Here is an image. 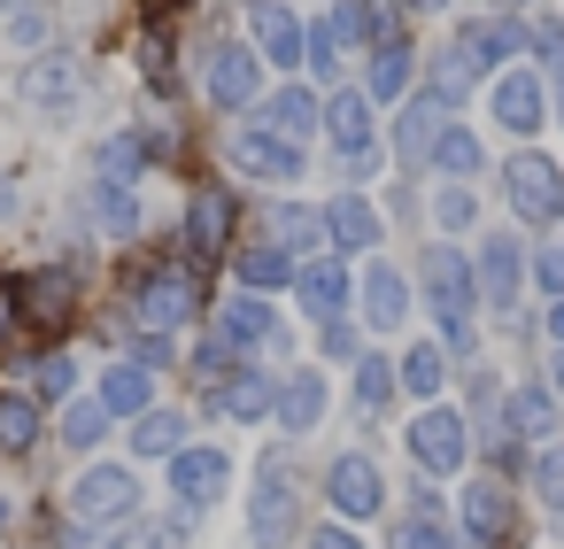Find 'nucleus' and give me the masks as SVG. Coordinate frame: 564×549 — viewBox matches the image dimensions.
<instances>
[{"mask_svg":"<svg viewBox=\"0 0 564 549\" xmlns=\"http://www.w3.org/2000/svg\"><path fill=\"white\" fill-rule=\"evenodd\" d=\"M294 534H302L294 464H286V456H263V472H256V510H248V541H256V549H286Z\"/></svg>","mask_w":564,"mask_h":549,"instance_id":"nucleus-1","label":"nucleus"},{"mask_svg":"<svg viewBox=\"0 0 564 549\" xmlns=\"http://www.w3.org/2000/svg\"><path fill=\"white\" fill-rule=\"evenodd\" d=\"M502 194H510V209L525 217V225H556L564 217V171L549 163V155H510L502 163Z\"/></svg>","mask_w":564,"mask_h":549,"instance_id":"nucleus-2","label":"nucleus"},{"mask_svg":"<svg viewBox=\"0 0 564 549\" xmlns=\"http://www.w3.org/2000/svg\"><path fill=\"white\" fill-rule=\"evenodd\" d=\"M194 310H202V287H194V271H178V263L148 271V279H140V294H132L140 333H171V325H186Z\"/></svg>","mask_w":564,"mask_h":549,"instance_id":"nucleus-3","label":"nucleus"},{"mask_svg":"<svg viewBox=\"0 0 564 549\" xmlns=\"http://www.w3.org/2000/svg\"><path fill=\"white\" fill-rule=\"evenodd\" d=\"M132 503H140L132 464H94V472L70 487V518H86V526H124V518H132Z\"/></svg>","mask_w":564,"mask_h":549,"instance_id":"nucleus-4","label":"nucleus"},{"mask_svg":"<svg viewBox=\"0 0 564 549\" xmlns=\"http://www.w3.org/2000/svg\"><path fill=\"white\" fill-rule=\"evenodd\" d=\"M325 140L340 148V163H348V171H371V163H379L371 94H333V101H325Z\"/></svg>","mask_w":564,"mask_h":549,"instance_id":"nucleus-5","label":"nucleus"},{"mask_svg":"<svg viewBox=\"0 0 564 549\" xmlns=\"http://www.w3.org/2000/svg\"><path fill=\"white\" fill-rule=\"evenodd\" d=\"M410 456H417L425 472H464V456H471V426H464L448 402H433V410L410 426Z\"/></svg>","mask_w":564,"mask_h":549,"instance_id":"nucleus-6","label":"nucleus"},{"mask_svg":"<svg viewBox=\"0 0 564 549\" xmlns=\"http://www.w3.org/2000/svg\"><path fill=\"white\" fill-rule=\"evenodd\" d=\"M425 294H433L441 325H464V317L479 310V279H471L464 248H433V256H425Z\"/></svg>","mask_w":564,"mask_h":549,"instance_id":"nucleus-7","label":"nucleus"},{"mask_svg":"<svg viewBox=\"0 0 564 549\" xmlns=\"http://www.w3.org/2000/svg\"><path fill=\"white\" fill-rule=\"evenodd\" d=\"M518 47H525V32H518L510 17H487V24H464V32H456L448 63H456L464 78H487V71H495V63H510Z\"/></svg>","mask_w":564,"mask_h":549,"instance_id":"nucleus-8","label":"nucleus"},{"mask_svg":"<svg viewBox=\"0 0 564 549\" xmlns=\"http://www.w3.org/2000/svg\"><path fill=\"white\" fill-rule=\"evenodd\" d=\"M232 163L256 171V179H271V186H294V179H302V140L256 125V132H232Z\"/></svg>","mask_w":564,"mask_h":549,"instance_id":"nucleus-9","label":"nucleus"},{"mask_svg":"<svg viewBox=\"0 0 564 549\" xmlns=\"http://www.w3.org/2000/svg\"><path fill=\"white\" fill-rule=\"evenodd\" d=\"M225 487H232V456H225V449H178V456H171V495H178L186 510H209Z\"/></svg>","mask_w":564,"mask_h":549,"instance_id":"nucleus-10","label":"nucleus"},{"mask_svg":"<svg viewBox=\"0 0 564 549\" xmlns=\"http://www.w3.org/2000/svg\"><path fill=\"white\" fill-rule=\"evenodd\" d=\"M325 495H333V510H340V518H371V510L387 503V480H379V464H371L364 449H348V456H333Z\"/></svg>","mask_w":564,"mask_h":549,"instance_id":"nucleus-11","label":"nucleus"},{"mask_svg":"<svg viewBox=\"0 0 564 549\" xmlns=\"http://www.w3.org/2000/svg\"><path fill=\"white\" fill-rule=\"evenodd\" d=\"M17 101L40 109V117H63V109L78 101V63H70V55H40V63H24Z\"/></svg>","mask_w":564,"mask_h":549,"instance_id":"nucleus-12","label":"nucleus"},{"mask_svg":"<svg viewBox=\"0 0 564 549\" xmlns=\"http://www.w3.org/2000/svg\"><path fill=\"white\" fill-rule=\"evenodd\" d=\"M256 86H263L256 47H217L209 55V101L217 109H256Z\"/></svg>","mask_w":564,"mask_h":549,"instance_id":"nucleus-13","label":"nucleus"},{"mask_svg":"<svg viewBox=\"0 0 564 549\" xmlns=\"http://www.w3.org/2000/svg\"><path fill=\"white\" fill-rule=\"evenodd\" d=\"M232 217H240V209H232L225 186H194V202H186V248H194V256H217V248L232 240Z\"/></svg>","mask_w":564,"mask_h":549,"instance_id":"nucleus-14","label":"nucleus"},{"mask_svg":"<svg viewBox=\"0 0 564 549\" xmlns=\"http://www.w3.org/2000/svg\"><path fill=\"white\" fill-rule=\"evenodd\" d=\"M541 117H549L541 78H533V71H502V78H495V125H502V132H541Z\"/></svg>","mask_w":564,"mask_h":549,"instance_id":"nucleus-15","label":"nucleus"},{"mask_svg":"<svg viewBox=\"0 0 564 549\" xmlns=\"http://www.w3.org/2000/svg\"><path fill=\"white\" fill-rule=\"evenodd\" d=\"M294 294H302L310 317H340V310L356 302V279H348L340 263H294Z\"/></svg>","mask_w":564,"mask_h":549,"instance_id":"nucleus-16","label":"nucleus"},{"mask_svg":"<svg viewBox=\"0 0 564 549\" xmlns=\"http://www.w3.org/2000/svg\"><path fill=\"white\" fill-rule=\"evenodd\" d=\"M356 302H364V325H379V333L410 317V287H402L394 263H371V271L356 279Z\"/></svg>","mask_w":564,"mask_h":549,"instance_id":"nucleus-17","label":"nucleus"},{"mask_svg":"<svg viewBox=\"0 0 564 549\" xmlns=\"http://www.w3.org/2000/svg\"><path fill=\"white\" fill-rule=\"evenodd\" d=\"M17 310H24L32 325H70V271L47 263V271H32V279H17Z\"/></svg>","mask_w":564,"mask_h":549,"instance_id":"nucleus-18","label":"nucleus"},{"mask_svg":"<svg viewBox=\"0 0 564 549\" xmlns=\"http://www.w3.org/2000/svg\"><path fill=\"white\" fill-rule=\"evenodd\" d=\"M271 418H279L286 433H317V418H325V372H286Z\"/></svg>","mask_w":564,"mask_h":549,"instance_id":"nucleus-19","label":"nucleus"},{"mask_svg":"<svg viewBox=\"0 0 564 549\" xmlns=\"http://www.w3.org/2000/svg\"><path fill=\"white\" fill-rule=\"evenodd\" d=\"M248 9H256V55H263V63H279V71H294V63H302V32H310V24H294L279 0H248Z\"/></svg>","mask_w":564,"mask_h":549,"instance_id":"nucleus-20","label":"nucleus"},{"mask_svg":"<svg viewBox=\"0 0 564 549\" xmlns=\"http://www.w3.org/2000/svg\"><path fill=\"white\" fill-rule=\"evenodd\" d=\"M471 279H479V302L510 310V302H518V279H525V256H518V240H487Z\"/></svg>","mask_w":564,"mask_h":549,"instance_id":"nucleus-21","label":"nucleus"},{"mask_svg":"<svg viewBox=\"0 0 564 549\" xmlns=\"http://www.w3.org/2000/svg\"><path fill=\"white\" fill-rule=\"evenodd\" d=\"M217 333H225L232 348H263V341H279V317H271V302H263V294H248V287H240V294L217 310Z\"/></svg>","mask_w":564,"mask_h":549,"instance_id":"nucleus-22","label":"nucleus"},{"mask_svg":"<svg viewBox=\"0 0 564 549\" xmlns=\"http://www.w3.org/2000/svg\"><path fill=\"white\" fill-rule=\"evenodd\" d=\"M410 71H417V55H410L402 40H379V47L364 55V94H371V101H402V94H410Z\"/></svg>","mask_w":564,"mask_h":549,"instance_id":"nucleus-23","label":"nucleus"},{"mask_svg":"<svg viewBox=\"0 0 564 549\" xmlns=\"http://www.w3.org/2000/svg\"><path fill=\"white\" fill-rule=\"evenodd\" d=\"M325 240L348 248V256H356V248H379V217H371V202H364V194H333V202H325Z\"/></svg>","mask_w":564,"mask_h":549,"instance_id":"nucleus-24","label":"nucleus"},{"mask_svg":"<svg viewBox=\"0 0 564 549\" xmlns=\"http://www.w3.org/2000/svg\"><path fill=\"white\" fill-rule=\"evenodd\" d=\"M464 526H471V541H487V549H502V541H510V495H502L495 480H479V487H464Z\"/></svg>","mask_w":564,"mask_h":549,"instance_id":"nucleus-25","label":"nucleus"},{"mask_svg":"<svg viewBox=\"0 0 564 549\" xmlns=\"http://www.w3.org/2000/svg\"><path fill=\"white\" fill-rule=\"evenodd\" d=\"M263 125H271V132H286V140H310V132L325 125V109H317V94H310V86H286V94H271V101H263Z\"/></svg>","mask_w":564,"mask_h":549,"instance_id":"nucleus-26","label":"nucleus"},{"mask_svg":"<svg viewBox=\"0 0 564 549\" xmlns=\"http://www.w3.org/2000/svg\"><path fill=\"white\" fill-rule=\"evenodd\" d=\"M217 402H225V418H240V426H256V418H271V402H279V387H271V379H263V372L248 364V372H232V379H225V395H217Z\"/></svg>","mask_w":564,"mask_h":549,"instance_id":"nucleus-27","label":"nucleus"},{"mask_svg":"<svg viewBox=\"0 0 564 549\" xmlns=\"http://www.w3.org/2000/svg\"><path fill=\"white\" fill-rule=\"evenodd\" d=\"M502 426H510V433H525V441L556 433V395H541V387H510V402H502Z\"/></svg>","mask_w":564,"mask_h":549,"instance_id":"nucleus-28","label":"nucleus"},{"mask_svg":"<svg viewBox=\"0 0 564 549\" xmlns=\"http://www.w3.org/2000/svg\"><path fill=\"white\" fill-rule=\"evenodd\" d=\"M441 125H448V117H441V101L425 94V101H410V109H402V132H394V148H402L410 163H425V155H433V140H441Z\"/></svg>","mask_w":564,"mask_h":549,"instance_id":"nucleus-29","label":"nucleus"},{"mask_svg":"<svg viewBox=\"0 0 564 549\" xmlns=\"http://www.w3.org/2000/svg\"><path fill=\"white\" fill-rule=\"evenodd\" d=\"M232 271H240V287H248V294H271V287H286V279H294V256H286V248H240V256H232Z\"/></svg>","mask_w":564,"mask_h":549,"instance_id":"nucleus-30","label":"nucleus"},{"mask_svg":"<svg viewBox=\"0 0 564 549\" xmlns=\"http://www.w3.org/2000/svg\"><path fill=\"white\" fill-rule=\"evenodd\" d=\"M132 449L140 456H178L186 449V418L178 410H140L132 418Z\"/></svg>","mask_w":564,"mask_h":549,"instance_id":"nucleus-31","label":"nucleus"},{"mask_svg":"<svg viewBox=\"0 0 564 549\" xmlns=\"http://www.w3.org/2000/svg\"><path fill=\"white\" fill-rule=\"evenodd\" d=\"M394 372H402V387H410V395H425V402H433V395H441V379H448V348H441V341H417Z\"/></svg>","mask_w":564,"mask_h":549,"instance_id":"nucleus-32","label":"nucleus"},{"mask_svg":"<svg viewBox=\"0 0 564 549\" xmlns=\"http://www.w3.org/2000/svg\"><path fill=\"white\" fill-rule=\"evenodd\" d=\"M40 441V395H0V449L24 456Z\"/></svg>","mask_w":564,"mask_h":549,"instance_id":"nucleus-33","label":"nucleus"},{"mask_svg":"<svg viewBox=\"0 0 564 549\" xmlns=\"http://www.w3.org/2000/svg\"><path fill=\"white\" fill-rule=\"evenodd\" d=\"M433 171H448V179H471L487 155H479V140L464 132V125H441V140H433V155H425Z\"/></svg>","mask_w":564,"mask_h":549,"instance_id":"nucleus-34","label":"nucleus"},{"mask_svg":"<svg viewBox=\"0 0 564 549\" xmlns=\"http://www.w3.org/2000/svg\"><path fill=\"white\" fill-rule=\"evenodd\" d=\"M94 209H101V225H109L117 240H132V225H140V194H132L124 179H94Z\"/></svg>","mask_w":564,"mask_h":549,"instance_id":"nucleus-35","label":"nucleus"},{"mask_svg":"<svg viewBox=\"0 0 564 549\" xmlns=\"http://www.w3.org/2000/svg\"><path fill=\"white\" fill-rule=\"evenodd\" d=\"M101 402H109V418H117V410H132V418H140V410H148V364H132V356H124L117 372H101Z\"/></svg>","mask_w":564,"mask_h":549,"instance_id":"nucleus-36","label":"nucleus"},{"mask_svg":"<svg viewBox=\"0 0 564 549\" xmlns=\"http://www.w3.org/2000/svg\"><path fill=\"white\" fill-rule=\"evenodd\" d=\"M394 387H402V372H394L387 356H364V364H356V402H364V410H387Z\"/></svg>","mask_w":564,"mask_h":549,"instance_id":"nucleus-37","label":"nucleus"},{"mask_svg":"<svg viewBox=\"0 0 564 549\" xmlns=\"http://www.w3.org/2000/svg\"><path fill=\"white\" fill-rule=\"evenodd\" d=\"M101 433H109V402H101V395H94V402H70V410H63V441H70V449H94Z\"/></svg>","mask_w":564,"mask_h":549,"instance_id":"nucleus-38","label":"nucleus"},{"mask_svg":"<svg viewBox=\"0 0 564 549\" xmlns=\"http://www.w3.org/2000/svg\"><path fill=\"white\" fill-rule=\"evenodd\" d=\"M271 233H279L286 256H294V248H317V240H325V217H317V209H271Z\"/></svg>","mask_w":564,"mask_h":549,"instance_id":"nucleus-39","label":"nucleus"},{"mask_svg":"<svg viewBox=\"0 0 564 549\" xmlns=\"http://www.w3.org/2000/svg\"><path fill=\"white\" fill-rule=\"evenodd\" d=\"M387 549H456V534H448L433 510H417V518H402V526H394V541H387Z\"/></svg>","mask_w":564,"mask_h":549,"instance_id":"nucleus-40","label":"nucleus"},{"mask_svg":"<svg viewBox=\"0 0 564 549\" xmlns=\"http://www.w3.org/2000/svg\"><path fill=\"white\" fill-rule=\"evenodd\" d=\"M140 163H148V148H140L132 132H117V140L101 148V179H124V186H132V179H140Z\"/></svg>","mask_w":564,"mask_h":549,"instance_id":"nucleus-41","label":"nucleus"},{"mask_svg":"<svg viewBox=\"0 0 564 549\" xmlns=\"http://www.w3.org/2000/svg\"><path fill=\"white\" fill-rule=\"evenodd\" d=\"M533 495L564 518V449H541V456H533Z\"/></svg>","mask_w":564,"mask_h":549,"instance_id":"nucleus-42","label":"nucleus"},{"mask_svg":"<svg viewBox=\"0 0 564 549\" xmlns=\"http://www.w3.org/2000/svg\"><path fill=\"white\" fill-rule=\"evenodd\" d=\"M302 63H310L317 78L340 71V40H333V24H310V32H302Z\"/></svg>","mask_w":564,"mask_h":549,"instance_id":"nucleus-43","label":"nucleus"},{"mask_svg":"<svg viewBox=\"0 0 564 549\" xmlns=\"http://www.w3.org/2000/svg\"><path fill=\"white\" fill-rule=\"evenodd\" d=\"M140 71H148V86H155V94H178V78H171V40H163V32H148Z\"/></svg>","mask_w":564,"mask_h":549,"instance_id":"nucleus-44","label":"nucleus"},{"mask_svg":"<svg viewBox=\"0 0 564 549\" xmlns=\"http://www.w3.org/2000/svg\"><path fill=\"white\" fill-rule=\"evenodd\" d=\"M433 225H441V233H464V225H471V194H464V186H441V194H433Z\"/></svg>","mask_w":564,"mask_h":549,"instance_id":"nucleus-45","label":"nucleus"},{"mask_svg":"<svg viewBox=\"0 0 564 549\" xmlns=\"http://www.w3.org/2000/svg\"><path fill=\"white\" fill-rule=\"evenodd\" d=\"M232 356H240V348H232L225 333H217V341H202V356H194V379H225V372H232Z\"/></svg>","mask_w":564,"mask_h":549,"instance_id":"nucleus-46","label":"nucleus"},{"mask_svg":"<svg viewBox=\"0 0 564 549\" xmlns=\"http://www.w3.org/2000/svg\"><path fill=\"white\" fill-rule=\"evenodd\" d=\"M70 379H78V364H70V356H40V395H47V402H63V395H70Z\"/></svg>","mask_w":564,"mask_h":549,"instance_id":"nucleus-47","label":"nucleus"},{"mask_svg":"<svg viewBox=\"0 0 564 549\" xmlns=\"http://www.w3.org/2000/svg\"><path fill=\"white\" fill-rule=\"evenodd\" d=\"M132 549H186V518H163V526H140Z\"/></svg>","mask_w":564,"mask_h":549,"instance_id":"nucleus-48","label":"nucleus"},{"mask_svg":"<svg viewBox=\"0 0 564 549\" xmlns=\"http://www.w3.org/2000/svg\"><path fill=\"white\" fill-rule=\"evenodd\" d=\"M533 55L564 71V24H556V17H541V24H533Z\"/></svg>","mask_w":564,"mask_h":549,"instance_id":"nucleus-49","label":"nucleus"},{"mask_svg":"<svg viewBox=\"0 0 564 549\" xmlns=\"http://www.w3.org/2000/svg\"><path fill=\"white\" fill-rule=\"evenodd\" d=\"M533 279H541L549 294H564V240H549V248L533 256Z\"/></svg>","mask_w":564,"mask_h":549,"instance_id":"nucleus-50","label":"nucleus"},{"mask_svg":"<svg viewBox=\"0 0 564 549\" xmlns=\"http://www.w3.org/2000/svg\"><path fill=\"white\" fill-rule=\"evenodd\" d=\"M47 32H55V17H47V9H24V17L9 24V40H24V47H40Z\"/></svg>","mask_w":564,"mask_h":549,"instance_id":"nucleus-51","label":"nucleus"},{"mask_svg":"<svg viewBox=\"0 0 564 549\" xmlns=\"http://www.w3.org/2000/svg\"><path fill=\"white\" fill-rule=\"evenodd\" d=\"M132 364L163 372V364H171V341H163V333H140V341H132Z\"/></svg>","mask_w":564,"mask_h":549,"instance_id":"nucleus-52","label":"nucleus"},{"mask_svg":"<svg viewBox=\"0 0 564 549\" xmlns=\"http://www.w3.org/2000/svg\"><path fill=\"white\" fill-rule=\"evenodd\" d=\"M63 549H124V526H86V534H70Z\"/></svg>","mask_w":564,"mask_h":549,"instance_id":"nucleus-53","label":"nucleus"},{"mask_svg":"<svg viewBox=\"0 0 564 549\" xmlns=\"http://www.w3.org/2000/svg\"><path fill=\"white\" fill-rule=\"evenodd\" d=\"M325 348H333V356H348V348H356V333H348L340 317H325Z\"/></svg>","mask_w":564,"mask_h":549,"instance_id":"nucleus-54","label":"nucleus"},{"mask_svg":"<svg viewBox=\"0 0 564 549\" xmlns=\"http://www.w3.org/2000/svg\"><path fill=\"white\" fill-rule=\"evenodd\" d=\"M17 341V294H0V348Z\"/></svg>","mask_w":564,"mask_h":549,"instance_id":"nucleus-55","label":"nucleus"},{"mask_svg":"<svg viewBox=\"0 0 564 549\" xmlns=\"http://www.w3.org/2000/svg\"><path fill=\"white\" fill-rule=\"evenodd\" d=\"M310 549H356V534H348V526H325V534H317Z\"/></svg>","mask_w":564,"mask_h":549,"instance_id":"nucleus-56","label":"nucleus"},{"mask_svg":"<svg viewBox=\"0 0 564 549\" xmlns=\"http://www.w3.org/2000/svg\"><path fill=\"white\" fill-rule=\"evenodd\" d=\"M549 341L564 348V294H556V310H549Z\"/></svg>","mask_w":564,"mask_h":549,"instance_id":"nucleus-57","label":"nucleus"},{"mask_svg":"<svg viewBox=\"0 0 564 549\" xmlns=\"http://www.w3.org/2000/svg\"><path fill=\"white\" fill-rule=\"evenodd\" d=\"M17 209V186H9V171H0V217H9Z\"/></svg>","mask_w":564,"mask_h":549,"instance_id":"nucleus-58","label":"nucleus"},{"mask_svg":"<svg viewBox=\"0 0 564 549\" xmlns=\"http://www.w3.org/2000/svg\"><path fill=\"white\" fill-rule=\"evenodd\" d=\"M410 9H433V17H441V9H448V0H410Z\"/></svg>","mask_w":564,"mask_h":549,"instance_id":"nucleus-59","label":"nucleus"},{"mask_svg":"<svg viewBox=\"0 0 564 549\" xmlns=\"http://www.w3.org/2000/svg\"><path fill=\"white\" fill-rule=\"evenodd\" d=\"M0 534H9V495H0Z\"/></svg>","mask_w":564,"mask_h":549,"instance_id":"nucleus-60","label":"nucleus"},{"mask_svg":"<svg viewBox=\"0 0 564 549\" xmlns=\"http://www.w3.org/2000/svg\"><path fill=\"white\" fill-rule=\"evenodd\" d=\"M556 395H564V356H556Z\"/></svg>","mask_w":564,"mask_h":549,"instance_id":"nucleus-61","label":"nucleus"},{"mask_svg":"<svg viewBox=\"0 0 564 549\" xmlns=\"http://www.w3.org/2000/svg\"><path fill=\"white\" fill-rule=\"evenodd\" d=\"M556 117H564V86H556Z\"/></svg>","mask_w":564,"mask_h":549,"instance_id":"nucleus-62","label":"nucleus"},{"mask_svg":"<svg viewBox=\"0 0 564 549\" xmlns=\"http://www.w3.org/2000/svg\"><path fill=\"white\" fill-rule=\"evenodd\" d=\"M502 9H518V0H502Z\"/></svg>","mask_w":564,"mask_h":549,"instance_id":"nucleus-63","label":"nucleus"},{"mask_svg":"<svg viewBox=\"0 0 564 549\" xmlns=\"http://www.w3.org/2000/svg\"><path fill=\"white\" fill-rule=\"evenodd\" d=\"M0 9H9V0H0Z\"/></svg>","mask_w":564,"mask_h":549,"instance_id":"nucleus-64","label":"nucleus"}]
</instances>
